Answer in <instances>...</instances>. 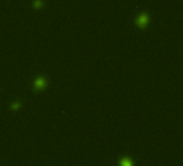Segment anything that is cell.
Wrapping results in <instances>:
<instances>
[{
    "label": "cell",
    "mask_w": 183,
    "mask_h": 166,
    "mask_svg": "<svg viewBox=\"0 0 183 166\" xmlns=\"http://www.w3.org/2000/svg\"><path fill=\"white\" fill-rule=\"evenodd\" d=\"M146 23H148V17H146V15H142L140 17V21L138 22V24H140L141 26H143V25Z\"/></svg>",
    "instance_id": "2"
},
{
    "label": "cell",
    "mask_w": 183,
    "mask_h": 166,
    "mask_svg": "<svg viewBox=\"0 0 183 166\" xmlns=\"http://www.w3.org/2000/svg\"><path fill=\"white\" fill-rule=\"evenodd\" d=\"M19 107H21V102H14V104H12V106H11V109H12V110H17Z\"/></svg>",
    "instance_id": "4"
},
{
    "label": "cell",
    "mask_w": 183,
    "mask_h": 166,
    "mask_svg": "<svg viewBox=\"0 0 183 166\" xmlns=\"http://www.w3.org/2000/svg\"><path fill=\"white\" fill-rule=\"evenodd\" d=\"M45 85H47V80L42 77H40V78H38L36 81H35V88L36 90H42V88H45Z\"/></svg>",
    "instance_id": "1"
},
{
    "label": "cell",
    "mask_w": 183,
    "mask_h": 166,
    "mask_svg": "<svg viewBox=\"0 0 183 166\" xmlns=\"http://www.w3.org/2000/svg\"><path fill=\"white\" fill-rule=\"evenodd\" d=\"M42 5H43L42 0H36V1L33 2V7H35L36 9H40Z\"/></svg>",
    "instance_id": "3"
}]
</instances>
